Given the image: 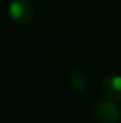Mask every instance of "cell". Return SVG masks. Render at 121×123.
I'll use <instances>...</instances> for the list:
<instances>
[{
  "label": "cell",
  "instance_id": "1",
  "mask_svg": "<svg viewBox=\"0 0 121 123\" xmlns=\"http://www.w3.org/2000/svg\"><path fill=\"white\" fill-rule=\"evenodd\" d=\"M120 109L110 98L101 100L93 108V118L96 123H116L120 122Z\"/></svg>",
  "mask_w": 121,
  "mask_h": 123
},
{
  "label": "cell",
  "instance_id": "2",
  "mask_svg": "<svg viewBox=\"0 0 121 123\" xmlns=\"http://www.w3.org/2000/svg\"><path fill=\"white\" fill-rule=\"evenodd\" d=\"M9 17L19 25L31 24L34 17V8L30 0H11L8 6Z\"/></svg>",
  "mask_w": 121,
  "mask_h": 123
},
{
  "label": "cell",
  "instance_id": "3",
  "mask_svg": "<svg viewBox=\"0 0 121 123\" xmlns=\"http://www.w3.org/2000/svg\"><path fill=\"white\" fill-rule=\"evenodd\" d=\"M103 93L106 98H110L113 101H121V75H107L101 84Z\"/></svg>",
  "mask_w": 121,
  "mask_h": 123
},
{
  "label": "cell",
  "instance_id": "4",
  "mask_svg": "<svg viewBox=\"0 0 121 123\" xmlns=\"http://www.w3.org/2000/svg\"><path fill=\"white\" fill-rule=\"evenodd\" d=\"M70 86L75 92H84L87 89V75L79 69L73 70L70 73Z\"/></svg>",
  "mask_w": 121,
  "mask_h": 123
},
{
  "label": "cell",
  "instance_id": "5",
  "mask_svg": "<svg viewBox=\"0 0 121 123\" xmlns=\"http://www.w3.org/2000/svg\"><path fill=\"white\" fill-rule=\"evenodd\" d=\"M120 122H121V112H120Z\"/></svg>",
  "mask_w": 121,
  "mask_h": 123
}]
</instances>
